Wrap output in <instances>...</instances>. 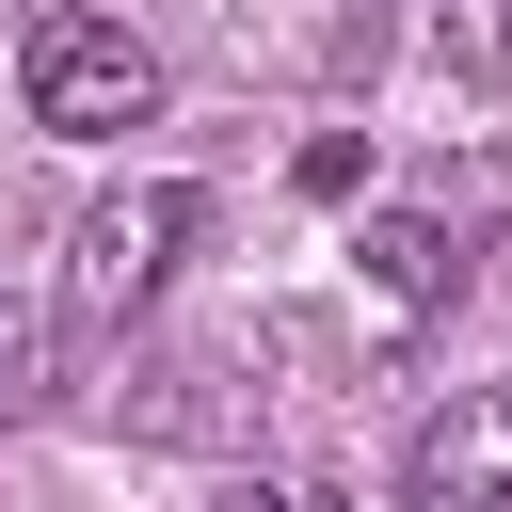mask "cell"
Listing matches in <instances>:
<instances>
[{
  "label": "cell",
  "instance_id": "ba28073f",
  "mask_svg": "<svg viewBox=\"0 0 512 512\" xmlns=\"http://www.w3.org/2000/svg\"><path fill=\"white\" fill-rule=\"evenodd\" d=\"M432 512H464V496H432Z\"/></svg>",
  "mask_w": 512,
  "mask_h": 512
},
{
  "label": "cell",
  "instance_id": "7a4b0ae2",
  "mask_svg": "<svg viewBox=\"0 0 512 512\" xmlns=\"http://www.w3.org/2000/svg\"><path fill=\"white\" fill-rule=\"evenodd\" d=\"M192 176H128V192H96L80 208V240H64V320H144L160 288H176V256H192Z\"/></svg>",
  "mask_w": 512,
  "mask_h": 512
},
{
  "label": "cell",
  "instance_id": "3957f363",
  "mask_svg": "<svg viewBox=\"0 0 512 512\" xmlns=\"http://www.w3.org/2000/svg\"><path fill=\"white\" fill-rule=\"evenodd\" d=\"M352 288L416 336V320L464 288V224H448V208H368V224H352Z\"/></svg>",
  "mask_w": 512,
  "mask_h": 512
},
{
  "label": "cell",
  "instance_id": "8992f818",
  "mask_svg": "<svg viewBox=\"0 0 512 512\" xmlns=\"http://www.w3.org/2000/svg\"><path fill=\"white\" fill-rule=\"evenodd\" d=\"M16 400H48V336H32L16 304H0V416H16Z\"/></svg>",
  "mask_w": 512,
  "mask_h": 512
},
{
  "label": "cell",
  "instance_id": "52a82bcc",
  "mask_svg": "<svg viewBox=\"0 0 512 512\" xmlns=\"http://www.w3.org/2000/svg\"><path fill=\"white\" fill-rule=\"evenodd\" d=\"M208 512H304V496H288V480H240V496H208Z\"/></svg>",
  "mask_w": 512,
  "mask_h": 512
},
{
  "label": "cell",
  "instance_id": "5b68a950",
  "mask_svg": "<svg viewBox=\"0 0 512 512\" xmlns=\"http://www.w3.org/2000/svg\"><path fill=\"white\" fill-rule=\"evenodd\" d=\"M448 64L464 80H512V0H448Z\"/></svg>",
  "mask_w": 512,
  "mask_h": 512
},
{
  "label": "cell",
  "instance_id": "6da1fadb",
  "mask_svg": "<svg viewBox=\"0 0 512 512\" xmlns=\"http://www.w3.org/2000/svg\"><path fill=\"white\" fill-rule=\"evenodd\" d=\"M16 96H32V128H48V144H128V128L160 112V48H144L128 16L64 0V16H32V48H16Z\"/></svg>",
  "mask_w": 512,
  "mask_h": 512
},
{
  "label": "cell",
  "instance_id": "277c9868",
  "mask_svg": "<svg viewBox=\"0 0 512 512\" xmlns=\"http://www.w3.org/2000/svg\"><path fill=\"white\" fill-rule=\"evenodd\" d=\"M416 480H432V496H464V512H496V496H512V384L448 400V416L416 432Z\"/></svg>",
  "mask_w": 512,
  "mask_h": 512
}]
</instances>
